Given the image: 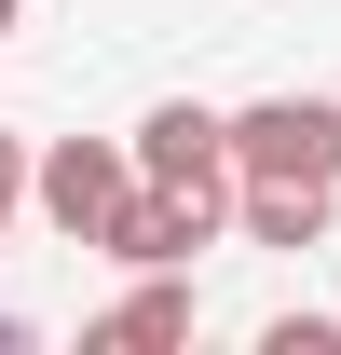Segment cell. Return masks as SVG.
Masks as SVG:
<instances>
[{"label":"cell","instance_id":"cell-1","mask_svg":"<svg viewBox=\"0 0 341 355\" xmlns=\"http://www.w3.org/2000/svg\"><path fill=\"white\" fill-rule=\"evenodd\" d=\"M232 191H246V178H137V205L110 219L96 260H123V273H191L218 232H232Z\"/></svg>","mask_w":341,"mask_h":355},{"label":"cell","instance_id":"cell-10","mask_svg":"<svg viewBox=\"0 0 341 355\" xmlns=\"http://www.w3.org/2000/svg\"><path fill=\"white\" fill-rule=\"evenodd\" d=\"M14 28H28V0H0V42H14Z\"/></svg>","mask_w":341,"mask_h":355},{"label":"cell","instance_id":"cell-5","mask_svg":"<svg viewBox=\"0 0 341 355\" xmlns=\"http://www.w3.org/2000/svg\"><path fill=\"white\" fill-rule=\"evenodd\" d=\"M191 314H205V301H191V273H137L82 342H96V355H177V342H191Z\"/></svg>","mask_w":341,"mask_h":355},{"label":"cell","instance_id":"cell-6","mask_svg":"<svg viewBox=\"0 0 341 355\" xmlns=\"http://www.w3.org/2000/svg\"><path fill=\"white\" fill-rule=\"evenodd\" d=\"M328 219H341V178H246L232 191L246 246H328Z\"/></svg>","mask_w":341,"mask_h":355},{"label":"cell","instance_id":"cell-2","mask_svg":"<svg viewBox=\"0 0 341 355\" xmlns=\"http://www.w3.org/2000/svg\"><path fill=\"white\" fill-rule=\"evenodd\" d=\"M137 137H55L42 150V178H28V205H42V232L55 246H110V219L137 205Z\"/></svg>","mask_w":341,"mask_h":355},{"label":"cell","instance_id":"cell-7","mask_svg":"<svg viewBox=\"0 0 341 355\" xmlns=\"http://www.w3.org/2000/svg\"><path fill=\"white\" fill-rule=\"evenodd\" d=\"M259 355H341V314H273Z\"/></svg>","mask_w":341,"mask_h":355},{"label":"cell","instance_id":"cell-4","mask_svg":"<svg viewBox=\"0 0 341 355\" xmlns=\"http://www.w3.org/2000/svg\"><path fill=\"white\" fill-rule=\"evenodd\" d=\"M137 164L150 178H246L232 164V110H205V96H150L137 110Z\"/></svg>","mask_w":341,"mask_h":355},{"label":"cell","instance_id":"cell-8","mask_svg":"<svg viewBox=\"0 0 341 355\" xmlns=\"http://www.w3.org/2000/svg\"><path fill=\"white\" fill-rule=\"evenodd\" d=\"M28 178H42V150H28V137L0 123V232H14V205H28Z\"/></svg>","mask_w":341,"mask_h":355},{"label":"cell","instance_id":"cell-3","mask_svg":"<svg viewBox=\"0 0 341 355\" xmlns=\"http://www.w3.org/2000/svg\"><path fill=\"white\" fill-rule=\"evenodd\" d=\"M232 164L246 178H341V96H246Z\"/></svg>","mask_w":341,"mask_h":355},{"label":"cell","instance_id":"cell-9","mask_svg":"<svg viewBox=\"0 0 341 355\" xmlns=\"http://www.w3.org/2000/svg\"><path fill=\"white\" fill-rule=\"evenodd\" d=\"M0 355H28V314H0Z\"/></svg>","mask_w":341,"mask_h":355}]
</instances>
